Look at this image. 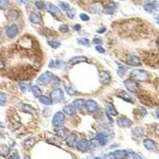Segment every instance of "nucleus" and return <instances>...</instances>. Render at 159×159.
Listing matches in <instances>:
<instances>
[{
  "instance_id": "nucleus-1",
  "label": "nucleus",
  "mask_w": 159,
  "mask_h": 159,
  "mask_svg": "<svg viewBox=\"0 0 159 159\" xmlns=\"http://www.w3.org/2000/svg\"><path fill=\"white\" fill-rule=\"evenodd\" d=\"M131 77L138 81H146L149 80V74L142 69H134L131 72Z\"/></svg>"
},
{
  "instance_id": "nucleus-2",
  "label": "nucleus",
  "mask_w": 159,
  "mask_h": 159,
  "mask_svg": "<svg viewBox=\"0 0 159 159\" xmlns=\"http://www.w3.org/2000/svg\"><path fill=\"white\" fill-rule=\"evenodd\" d=\"M65 116L64 113H62L61 111H57L52 118V125L56 127L61 126L65 122Z\"/></svg>"
},
{
  "instance_id": "nucleus-3",
  "label": "nucleus",
  "mask_w": 159,
  "mask_h": 159,
  "mask_svg": "<svg viewBox=\"0 0 159 159\" xmlns=\"http://www.w3.org/2000/svg\"><path fill=\"white\" fill-rule=\"evenodd\" d=\"M46 7H47V11H48L52 16H54L56 18L59 19L60 17H62V13H61V11L59 10L58 7H56V6L52 4V3H51V2H48Z\"/></svg>"
},
{
  "instance_id": "nucleus-4",
  "label": "nucleus",
  "mask_w": 159,
  "mask_h": 159,
  "mask_svg": "<svg viewBox=\"0 0 159 159\" xmlns=\"http://www.w3.org/2000/svg\"><path fill=\"white\" fill-rule=\"evenodd\" d=\"M64 98H65L64 92L61 88H57L51 92V100L53 102H61L64 100Z\"/></svg>"
},
{
  "instance_id": "nucleus-5",
  "label": "nucleus",
  "mask_w": 159,
  "mask_h": 159,
  "mask_svg": "<svg viewBox=\"0 0 159 159\" xmlns=\"http://www.w3.org/2000/svg\"><path fill=\"white\" fill-rule=\"evenodd\" d=\"M124 85L126 88L130 92H132V93H136L138 92V84L135 81L133 80H126L124 81Z\"/></svg>"
},
{
  "instance_id": "nucleus-6",
  "label": "nucleus",
  "mask_w": 159,
  "mask_h": 159,
  "mask_svg": "<svg viewBox=\"0 0 159 159\" xmlns=\"http://www.w3.org/2000/svg\"><path fill=\"white\" fill-rule=\"evenodd\" d=\"M52 74L50 72L47 71V72H44V73H42V74L40 76L37 81H38V84H39L46 85L48 84L52 81Z\"/></svg>"
},
{
  "instance_id": "nucleus-7",
  "label": "nucleus",
  "mask_w": 159,
  "mask_h": 159,
  "mask_svg": "<svg viewBox=\"0 0 159 159\" xmlns=\"http://www.w3.org/2000/svg\"><path fill=\"white\" fill-rule=\"evenodd\" d=\"M88 61L87 57H84V56H77V57H74L71 58L68 62V65L69 66H73L76 64L83 63V62H87Z\"/></svg>"
},
{
  "instance_id": "nucleus-8",
  "label": "nucleus",
  "mask_w": 159,
  "mask_h": 159,
  "mask_svg": "<svg viewBox=\"0 0 159 159\" xmlns=\"http://www.w3.org/2000/svg\"><path fill=\"white\" fill-rule=\"evenodd\" d=\"M84 106L87 111L89 112H96L99 109V106L96 101L92 100H88L84 103Z\"/></svg>"
},
{
  "instance_id": "nucleus-9",
  "label": "nucleus",
  "mask_w": 159,
  "mask_h": 159,
  "mask_svg": "<svg viewBox=\"0 0 159 159\" xmlns=\"http://www.w3.org/2000/svg\"><path fill=\"white\" fill-rule=\"evenodd\" d=\"M6 33H7V37L9 38H14L18 33V27L15 24L11 25V26L7 27Z\"/></svg>"
},
{
  "instance_id": "nucleus-10",
  "label": "nucleus",
  "mask_w": 159,
  "mask_h": 159,
  "mask_svg": "<svg viewBox=\"0 0 159 159\" xmlns=\"http://www.w3.org/2000/svg\"><path fill=\"white\" fill-rule=\"evenodd\" d=\"M117 124L118 126L122 127V128H127L129 126H131L132 124L131 120L126 117H120L117 119Z\"/></svg>"
},
{
  "instance_id": "nucleus-11",
  "label": "nucleus",
  "mask_w": 159,
  "mask_h": 159,
  "mask_svg": "<svg viewBox=\"0 0 159 159\" xmlns=\"http://www.w3.org/2000/svg\"><path fill=\"white\" fill-rule=\"evenodd\" d=\"M89 145L90 143L87 140L81 139L76 143V149L81 152H85L87 151V149L89 148Z\"/></svg>"
},
{
  "instance_id": "nucleus-12",
  "label": "nucleus",
  "mask_w": 159,
  "mask_h": 159,
  "mask_svg": "<svg viewBox=\"0 0 159 159\" xmlns=\"http://www.w3.org/2000/svg\"><path fill=\"white\" fill-rule=\"evenodd\" d=\"M99 77H100V83L103 85L107 84L111 81V76H110V74L107 71H101V72H100Z\"/></svg>"
},
{
  "instance_id": "nucleus-13",
  "label": "nucleus",
  "mask_w": 159,
  "mask_h": 159,
  "mask_svg": "<svg viewBox=\"0 0 159 159\" xmlns=\"http://www.w3.org/2000/svg\"><path fill=\"white\" fill-rule=\"evenodd\" d=\"M159 7V2L157 1H154L151 3H148L144 6V10L147 12V13H153L154 11H157Z\"/></svg>"
},
{
  "instance_id": "nucleus-14",
  "label": "nucleus",
  "mask_w": 159,
  "mask_h": 159,
  "mask_svg": "<svg viewBox=\"0 0 159 159\" xmlns=\"http://www.w3.org/2000/svg\"><path fill=\"white\" fill-rule=\"evenodd\" d=\"M116 95L117 97H119L120 99H122V100L126 101V102L131 103H134L133 98H132L129 94H127L126 92H124V91H119V92H116Z\"/></svg>"
},
{
  "instance_id": "nucleus-15",
  "label": "nucleus",
  "mask_w": 159,
  "mask_h": 159,
  "mask_svg": "<svg viewBox=\"0 0 159 159\" xmlns=\"http://www.w3.org/2000/svg\"><path fill=\"white\" fill-rule=\"evenodd\" d=\"M143 129L142 127H140V126H136V127L132 129V131H131L132 136H133V138H135V139L141 138L143 136Z\"/></svg>"
},
{
  "instance_id": "nucleus-16",
  "label": "nucleus",
  "mask_w": 159,
  "mask_h": 159,
  "mask_svg": "<svg viewBox=\"0 0 159 159\" xmlns=\"http://www.w3.org/2000/svg\"><path fill=\"white\" fill-rule=\"evenodd\" d=\"M30 19L31 22H33L34 24H41L42 22V16L37 12H32L30 16Z\"/></svg>"
},
{
  "instance_id": "nucleus-17",
  "label": "nucleus",
  "mask_w": 159,
  "mask_h": 159,
  "mask_svg": "<svg viewBox=\"0 0 159 159\" xmlns=\"http://www.w3.org/2000/svg\"><path fill=\"white\" fill-rule=\"evenodd\" d=\"M126 63L128 64L129 65H132V66H138L140 65V59L138 58L136 56H129L126 59Z\"/></svg>"
},
{
  "instance_id": "nucleus-18",
  "label": "nucleus",
  "mask_w": 159,
  "mask_h": 159,
  "mask_svg": "<svg viewBox=\"0 0 159 159\" xmlns=\"http://www.w3.org/2000/svg\"><path fill=\"white\" fill-rule=\"evenodd\" d=\"M143 146L145 148L147 149L148 151H155L157 148L156 143L151 139H145L143 141Z\"/></svg>"
},
{
  "instance_id": "nucleus-19",
  "label": "nucleus",
  "mask_w": 159,
  "mask_h": 159,
  "mask_svg": "<svg viewBox=\"0 0 159 159\" xmlns=\"http://www.w3.org/2000/svg\"><path fill=\"white\" fill-rule=\"evenodd\" d=\"M96 141L99 143V145L100 146H104L105 144L107 143L108 139H107V136L104 135L103 133H100L96 135Z\"/></svg>"
},
{
  "instance_id": "nucleus-20",
  "label": "nucleus",
  "mask_w": 159,
  "mask_h": 159,
  "mask_svg": "<svg viewBox=\"0 0 159 159\" xmlns=\"http://www.w3.org/2000/svg\"><path fill=\"white\" fill-rule=\"evenodd\" d=\"M63 111L66 115H68V116H74L75 114H76V107L72 104L66 105V106L64 107Z\"/></svg>"
},
{
  "instance_id": "nucleus-21",
  "label": "nucleus",
  "mask_w": 159,
  "mask_h": 159,
  "mask_svg": "<svg viewBox=\"0 0 159 159\" xmlns=\"http://www.w3.org/2000/svg\"><path fill=\"white\" fill-rule=\"evenodd\" d=\"M127 153L126 151L123 150H117L113 153V157L116 159H123L124 157H126Z\"/></svg>"
},
{
  "instance_id": "nucleus-22",
  "label": "nucleus",
  "mask_w": 159,
  "mask_h": 159,
  "mask_svg": "<svg viewBox=\"0 0 159 159\" xmlns=\"http://www.w3.org/2000/svg\"><path fill=\"white\" fill-rule=\"evenodd\" d=\"M66 142L69 146L72 147L76 144V137L74 134H70L69 135H68V137L66 138Z\"/></svg>"
},
{
  "instance_id": "nucleus-23",
  "label": "nucleus",
  "mask_w": 159,
  "mask_h": 159,
  "mask_svg": "<svg viewBox=\"0 0 159 159\" xmlns=\"http://www.w3.org/2000/svg\"><path fill=\"white\" fill-rule=\"evenodd\" d=\"M116 9V5L115 2H110L109 4L107 5V7L104 10V13L107 14H112L115 12Z\"/></svg>"
},
{
  "instance_id": "nucleus-24",
  "label": "nucleus",
  "mask_w": 159,
  "mask_h": 159,
  "mask_svg": "<svg viewBox=\"0 0 159 159\" xmlns=\"http://www.w3.org/2000/svg\"><path fill=\"white\" fill-rule=\"evenodd\" d=\"M105 110H106V113H107L108 116H114L117 115V111H116V108H115V107H114L111 103L107 104V106L105 107Z\"/></svg>"
},
{
  "instance_id": "nucleus-25",
  "label": "nucleus",
  "mask_w": 159,
  "mask_h": 159,
  "mask_svg": "<svg viewBox=\"0 0 159 159\" xmlns=\"http://www.w3.org/2000/svg\"><path fill=\"white\" fill-rule=\"evenodd\" d=\"M35 142H36V139H35L34 138H26L24 141V142H23V146H24L25 148L30 149L34 145Z\"/></svg>"
},
{
  "instance_id": "nucleus-26",
  "label": "nucleus",
  "mask_w": 159,
  "mask_h": 159,
  "mask_svg": "<svg viewBox=\"0 0 159 159\" xmlns=\"http://www.w3.org/2000/svg\"><path fill=\"white\" fill-rule=\"evenodd\" d=\"M38 100H39V101L42 103H43V104L45 105H51L52 104V100H51L50 98H49V97H47V96H41L40 97H38Z\"/></svg>"
},
{
  "instance_id": "nucleus-27",
  "label": "nucleus",
  "mask_w": 159,
  "mask_h": 159,
  "mask_svg": "<svg viewBox=\"0 0 159 159\" xmlns=\"http://www.w3.org/2000/svg\"><path fill=\"white\" fill-rule=\"evenodd\" d=\"M10 153V148L7 145H2L0 146V154L3 156V157H6Z\"/></svg>"
},
{
  "instance_id": "nucleus-28",
  "label": "nucleus",
  "mask_w": 159,
  "mask_h": 159,
  "mask_svg": "<svg viewBox=\"0 0 159 159\" xmlns=\"http://www.w3.org/2000/svg\"><path fill=\"white\" fill-rule=\"evenodd\" d=\"M31 91H32L33 96H34L35 97H40V96H42V90L40 89L37 85H33V86H32V87H31Z\"/></svg>"
},
{
  "instance_id": "nucleus-29",
  "label": "nucleus",
  "mask_w": 159,
  "mask_h": 159,
  "mask_svg": "<svg viewBox=\"0 0 159 159\" xmlns=\"http://www.w3.org/2000/svg\"><path fill=\"white\" fill-rule=\"evenodd\" d=\"M22 111H24V112H27V113H30L33 114L36 112V110H35L33 107H32L31 106L28 104H23L22 105Z\"/></svg>"
},
{
  "instance_id": "nucleus-30",
  "label": "nucleus",
  "mask_w": 159,
  "mask_h": 159,
  "mask_svg": "<svg viewBox=\"0 0 159 159\" xmlns=\"http://www.w3.org/2000/svg\"><path fill=\"white\" fill-rule=\"evenodd\" d=\"M73 106L77 109H82L84 106V100H81V99L76 100L73 102Z\"/></svg>"
},
{
  "instance_id": "nucleus-31",
  "label": "nucleus",
  "mask_w": 159,
  "mask_h": 159,
  "mask_svg": "<svg viewBox=\"0 0 159 159\" xmlns=\"http://www.w3.org/2000/svg\"><path fill=\"white\" fill-rule=\"evenodd\" d=\"M57 134L58 135L59 137L62 138H66L68 137V131L65 128H60L57 130Z\"/></svg>"
},
{
  "instance_id": "nucleus-32",
  "label": "nucleus",
  "mask_w": 159,
  "mask_h": 159,
  "mask_svg": "<svg viewBox=\"0 0 159 159\" xmlns=\"http://www.w3.org/2000/svg\"><path fill=\"white\" fill-rule=\"evenodd\" d=\"M118 65H119V69H118V75L120 76V77H122V76L126 73V72L127 71V68L124 67L122 65H120V64H118Z\"/></svg>"
},
{
  "instance_id": "nucleus-33",
  "label": "nucleus",
  "mask_w": 159,
  "mask_h": 159,
  "mask_svg": "<svg viewBox=\"0 0 159 159\" xmlns=\"http://www.w3.org/2000/svg\"><path fill=\"white\" fill-rule=\"evenodd\" d=\"M7 17H9V19L11 20H15L17 19V17H18V13H17V11H10L8 14H7Z\"/></svg>"
},
{
  "instance_id": "nucleus-34",
  "label": "nucleus",
  "mask_w": 159,
  "mask_h": 159,
  "mask_svg": "<svg viewBox=\"0 0 159 159\" xmlns=\"http://www.w3.org/2000/svg\"><path fill=\"white\" fill-rule=\"evenodd\" d=\"M126 159H142L141 155L138 154L136 153H129L126 156Z\"/></svg>"
},
{
  "instance_id": "nucleus-35",
  "label": "nucleus",
  "mask_w": 159,
  "mask_h": 159,
  "mask_svg": "<svg viewBox=\"0 0 159 159\" xmlns=\"http://www.w3.org/2000/svg\"><path fill=\"white\" fill-rule=\"evenodd\" d=\"M48 45L50 47H52V49H57L59 46H61V42H57V41H51V40H49L47 42Z\"/></svg>"
},
{
  "instance_id": "nucleus-36",
  "label": "nucleus",
  "mask_w": 159,
  "mask_h": 159,
  "mask_svg": "<svg viewBox=\"0 0 159 159\" xmlns=\"http://www.w3.org/2000/svg\"><path fill=\"white\" fill-rule=\"evenodd\" d=\"M9 4V0H0V10H7Z\"/></svg>"
},
{
  "instance_id": "nucleus-37",
  "label": "nucleus",
  "mask_w": 159,
  "mask_h": 159,
  "mask_svg": "<svg viewBox=\"0 0 159 159\" xmlns=\"http://www.w3.org/2000/svg\"><path fill=\"white\" fill-rule=\"evenodd\" d=\"M7 103V96L6 94L0 92V106H4Z\"/></svg>"
},
{
  "instance_id": "nucleus-38",
  "label": "nucleus",
  "mask_w": 159,
  "mask_h": 159,
  "mask_svg": "<svg viewBox=\"0 0 159 159\" xmlns=\"http://www.w3.org/2000/svg\"><path fill=\"white\" fill-rule=\"evenodd\" d=\"M78 43L81 44V45H83V46H89V45H90L89 40L87 39V38H84V37L78 39Z\"/></svg>"
},
{
  "instance_id": "nucleus-39",
  "label": "nucleus",
  "mask_w": 159,
  "mask_h": 159,
  "mask_svg": "<svg viewBox=\"0 0 159 159\" xmlns=\"http://www.w3.org/2000/svg\"><path fill=\"white\" fill-rule=\"evenodd\" d=\"M35 6H36V7L38 10H42V9H44L45 7H46V5H45L44 2H42V1H37V2H35Z\"/></svg>"
},
{
  "instance_id": "nucleus-40",
  "label": "nucleus",
  "mask_w": 159,
  "mask_h": 159,
  "mask_svg": "<svg viewBox=\"0 0 159 159\" xmlns=\"http://www.w3.org/2000/svg\"><path fill=\"white\" fill-rule=\"evenodd\" d=\"M60 7L61 10L65 11H68L69 10V5L66 3V2H60Z\"/></svg>"
},
{
  "instance_id": "nucleus-41",
  "label": "nucleus",
  "mask_w": 159,
  "mask_h": 159,
  "mask_svg": "<svg viewBox=\"0 0 159 159\" xmlns=\"http://www.w3.org/2000/svg\"><path fill=\"white\" fill-rule=\"evenodd\" d=\"M8 159H20V157L17 151H14L13 153H11L10 154Z\"/></svg>"
},
{
  "instance_id": "nucleus-42",
  "label": "nucleus",
  "mask_w": 159,
  "mask_h": 159,
  "mask_svg": "<svg viewBox=\"0 0 159 159\" xmlns=\"http://www.w3.org/2000/svg\"><path fill=\"white\" fill-rule=\"evenodd\" d=\"M66 12H67V13H66V14H67V16L68 17H69V18L72 19V18L74 17V16H75V11L73 10V9H70V10H68V11H66Z\"/></svg>"
},
{
  "instance_id": "nucleus-43",
  "label": "nucleus",
  "mask_w": 159,
  "mask_h": 159,
  "mask_svg": "<svg viewBox=\"0 0 159 159\" xmlns=\"http://www.w3.org/2000/svg\"><path fill=\"white\" fill-rule=\"evenodd\" d=\"M59 30L60 31H61L62 33H66L68 31V27L67 25H61L60 27H59Z\"/></svg>"
},
{
  "instance_id": "nucleus-44",
  "label": "nucleus",
  "mask_w": 159,
  "mask_h": 159,
  "mask_svg": "<svg viewBox=\"0 0 159 159\" xmlns=\"http://www.w3.org/2000/svg\"><path fill=\"white\" fill-rule=\"evenodd\" d=\"M18 85H19L20 89H21L22 92H26V89H27V85H26V84L23 83V82H20V83L18 84Z\"/></svg>"
},
{
  "instance_id": "nucleus-45",
  "label": "nucleus",
  "mask_w": 159,
  "mask_h": 159,
  "mask_svg": "<svg viewBox=\"0 0 159 159\" xmlns=\"http://www.w3.org/2000/svg\"><path fill=\"white\" fill-rule=\"evenodd\" d=\"M80 18H81L82 21H84V22H87V21L89 20V17H88L86 14H81V15H80Z\"/></svg>"
},
{
  "instance_id": "nucleus-46",
  "label": "nucleus",
  "mask_w": 159,
  "mask_h": 159,
  "mask_svg": "<svg viewBox=\"0 0 159 159\" xmlns=\"http://www.w3.org/2000/svg\"><path fill=\"white\" fill-rule=\"evenodd\" d=\"M96 51H98V52H100V53H104V52H105V49L103 48V47L101 46H96Z\"/></svg>"
},
{
  "instance_id": "nucleus-47",
  "label": "nucleus",
  "mask_w": 159,
  "mask_h": 159,
  "mask_svg": "<svg viewBox=\"0 0 159 159\" xmlns=\"http://www.w3.org/2000/svg\"><path fill=\"white\" fill-rule=\"evenodd\" d=\"M60 83H61V81H60V80H59L58 77H55L54 80H53V84L55 85V86H58L59 84H60Z\"/></svg>"
},
{
  "instance_id": "nucleus-48",
  "label": "nucleus",
  "mask_w": 159,
  "mask_h": 159,
  "mask_svg": "<svg viewBox=\"0 0 159 159\" xmlns=\"http://www.w3.org/2000/svg\"><path fill=\"white\" fill-rule=\"evenodd\" d=\"M140 113L142 114V116H145L147 114V111H146V110L145 108H143V107H140Z\"/></svg>"
},
{
  "instance_id": "nucleus-49",
  "label": "nucleus",
  "mask_w": 159,
  "mask_h": 159,
  "mask_svg": "<svg viewBox=\"0 0 159 159\" xmlns=\"http://www.w3.org/2000/svg\"><path fill=\"white\" fill-rule=\"evenodd\" d=\"M5 66V63H4V61L2 60V58L1 57H0V70L2 69L3 68H4Z\"/></svg>"
},
{
  "instance_id": "nucleus-50",
  "label": "nucleus",
  "mask_w": 159,
  "mask_h": 159,
  "mask_svg": "<svg viewBox=\"0 0 159 159\" xmlns=\"http://www.w3.org/2000/svg\"><path fill=\"white\" fill-rule=\"evenodd\" d=\"M113 155H112V154H106L104 155V157H103L102 159H113Z\"/></svg>"
},
{
  "instance_id": "nucleus-51",
  "label": "nucleus",
  "mask_w": 159,
  "mask_h": 159,
  "mask_svg": "<svg viewBox=\"0 0 159 159\" xmlns=\"http://www.w3.org/2000/svg\"><path fill=\"white\" fill-rule=\"evenodd\" d=\"M93 43L101 45V44H102V41H101L100 39H99V38H95V39L93 40Z\"/></svg>"
},
{
  "instance_id": "nucleus-52",
  "label": "nucleus",
  "mask_w": 159,
  "mask_h": 159,
  "mask_svg": "<svg viewBox=\"0 0 159 159\" xmlns=\"http://www.w3.org/2000/svg\"><path fill=\"white\" fill-rule=\"evenodd\" d=\"M81 25H79V24H76V25H75L74 26H73V29H74L75 30H76V31L80 30H81Z\"/></svg>"
},
{
  "instance_id": "nucleus-53",
  "label": "nucleus",
  "mask_w": 159,
  "mask_h": 159,
  "mask_svg": "<svg viewBox=\"0 0 159 159\" xmlns=\"http://www.w3.org/2000/svg\"><path fill=\"white\" fill-rule=\"evenodd\" d=\"M155 132H156V134L159 136V124L157 125L156 127H155Z\"/></svg>"
},
{
  "instance_id": "nucleus-54",
  "label": "nucleus",
  "mask_w": 159,
  "mask_h": 159,
  "mask_svg": "<svg viewBox=\"0 0 159 159\" xmlns=\"http://www.w3.org/2000/svg\"><path fill=\"white\" fill-rule=\"evenodd\" d=\"M22 3H24L25 5H28L29 2H30V0H20Z\"/></svg>"
},
{
  "instance_id": "nucleus-55",
  "label": "nucleus",
  "mask_w": 159,
  "mask_h": 159,
  "mask_svg": "<svg viewBox=\"0 0 159 159\" xmlns=\"http://www.w3.org/2000/svg\"><path fill=\"white\" fill-rule=\"evenodd\" d=\"M155 114H156V117L159 119V108L157 109V111H156V113Z\"/></svg>"
},
{
  "instance_id": "nucleus-56",
  "label": "nucleus",
  "mask_w": 159,
  "mask_h": 159,
  "mask_svg": "<svg viewBox=\"0 0 159 159\" xmlns=\"http://www.w3.org/2000/svg\"><path fill=\"white\" fill-rule=\"evenodd\" d=\"M105 30H106V28H103V30H97V33H103Z\"/></svg>"
},
{
  "instance_id": "nucleus-57",
  "label": "nucleus",
  "mask_w": 159,
  "mask_h": 159,
  "mask_svg": "<svg viewBox=\"0 0 159 159\" xmlns=\"http://www.w3.org/2000/svg\"><path fill=\"white\" fill-rule=\"evenodd\" d=\"M155 20H156V22H157V24L159 25V15H157V17H155Z\"/></svg>"
},
{
  "instance_id": "nucleus-58",
  "label": "nucleus",
  "mask_w": 159,
  "mask_h": 159,
  "mask_svg": "<svg viewBox=\"0 0 159 159\" xmlns=\"http://www.w3.org/2000/svg\"><path fill=\"white\" fill-rule=\"evenodd\" d=\"M157 49H159V40H158V42H157Z\"/></svg>"
},
{
  "instance_id": "nucleus-59",
  "label": "nucleus",
  "mask_w": 159,
  "mask_h": 159,
  "mask_svg": "<svg viewBox=\"0 0 159 159\" xmlns=\"http://www.w3.org/2000/svg\"><path fill=\"white\" fill-rule=\"evenodd\" d=\"M24 159H30V157H25Z\"/></svg>"
},
{
  "instance_id": "nucleus-60",
  "label": "nucleus",
  "mask_w": 159,
  "mask_h": 159,
  "mask_svg": "<svg viewBox=\"0 0 159 159\" xmlns=\"http://www.w3.org/2000/svg\"><path fill=\"white\" fill-rule=\"evenodd\" d=\"M95 159H102V158H100V157H96Z\"/></svg>"
},
{
  "instance_id": "nucleus-61",
  "label": "nucleus",
  "mask_w": 159,
  "mask_h": 159,
  "mask_svg": "<svg viewBox=\"0 0 159 159\" xmlns=\"http://www.w3.org/2000/svg\"><path fill=\"white\" fill-rule=\"evenodd\" d=\"M1 124H2V123H1V122H0V126H2V125H1Z\"/></svg>"
},
{
  "instance_id": "nucleus-62",
  "label": "nucleus",
  "mask_w": 159,
  "mask_h": 159,
  "mask_svg": "<svg viewBox=\"0 0 159 159\" xmlns=\"http://www.w3.org/2000/svg\"><path fill=\"white\" fill-rule=\"evenodd\" d=\"M0 37H1V31H0Z\"/></svg>"
},
{
  "instance_id": "nucleus-63",
  "label": "nucleus",
  "mask_w": 159,
  "mask_h": 159,
  "mask_svg": "<svg viewBox=\"0 0 159 159\" xmlns=\"http://www.w3.org/2000/svg\"></svg>"
}]
</instances>
